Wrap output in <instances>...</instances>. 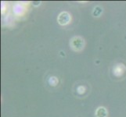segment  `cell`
I'll use <instances>...</instances> for the list:
<instances>
[{
  "instance_id": "obj_7",
  "label": "cell",
  "mask_w": 126,
  "mask_h": 117,
  "mask_svg": "<svg viewBox=\"0 0 126 117\" xmlns=\"http://www.w3.org/2000/svg\"><path fill=\"white\" fill-rule=\"evenodd\" d=\"M48 83H49V84L52 87H56L59 84V80L56 77L52 76L49 78V80H48Z\"/></svg>"
},
{
  "instance_id": "obj_9",
  "label": "cell",
  "mask_w": 126,
  "mask_h": 117,
  "mask_svg": "<svg viewBox=\"0 0 126 117\" xmlns=\"http://www.w3.org/2000/svg\"><path fill=\"white\" fill-rule=\"evenodd\" d=\"M86 91H87V89H86V88L84 85H79L77 88V92H78V94H80V95L84 94L86 92Z\"/></svg>"
},
{
  "instance_id": "obj_10",
  "label": "cell",
  "mask_w": 126,
  "mask_h": 117,
  "mask_svg": "<svg viewBox=\"0 0 126 117\" xmlns=\"http://www.w3.org/2000/svg\"><path fill=\"white\" fill-rule=\"evenodd\" d=\"M41 5V2L39 1H37V2H33V6L34 7H38V6H39Z\"/></svg>"
},
{
  "instance_id": "obj_8",
  "label": "cell",
  "mask_w": 126,
  "mask_h": 117,
  "mask_svg": "<svg viewBox=\"0 0 126 117\" xmlns=\"http://www.w3.org/2000/svg\"><path fill=\"white\" fill-rule=\"evenodd\" d=\"M7 9H8V4L6 2H1V13L2 15H5L6 13L7 12Z\"/></svg>"
},
{
  "instance_id": "obj_3",
  "label": "cell",
  "mask_w": 126,
  "mask_h": 117,
  "mask_svg": "<svg viewBox=\"0 0 126 117\" xmlns=\"http://www.w3.org/2000/svg\"><path fill=\"white\" fill-rule=\"evenodd\" d=\"M72 16L70 13L67 11H63L57 16V22L60 26H66L71 24Z\"/></svg>"
},
{
  "instance_id": "obj_1",
  "label": "cell",
  "mask_w": 126,
  "mask_h": 117,
  "mask_svg": "<svg viewBox=\"0 0 126 117\" xmlns=\"http://www.w3.org/2000/svg\"><path fill=\"white\" fill-rule=\"evenodd\" d=\"M29 2H16L12 7L13 13L15 16L20 17L23 16L28 11L27 6L29 5Z\"/></svg>"
},
{
  "instance_id": "obj_4",
  "label": "cell",
  "mask_w": 126,
  "mask_h": 117,
  "mask_svg": "<svg viewBox=\"0 0 126 117\" xmlns=\"http://www.w3.org/2000/svg\"><path fill=\"white\" fill-rule=\"evenodd\" d=\"M113 74H114L116 77H122L125 72H126V66L124 63H116L112 69Z\"/></svg>"
},
{
  "instance_id": "obj_6",
  "label": "cell",
  "mask_w": 126,
  "mask_h": 117,
  "mask_svg": "<svg viewBox=\"0 0 126 117\" xmlns=\"http://www.w3.org/2000/svg\"><path fill=\"white\" fill-rule=\"evenodd\" d=\"M103 9L100 6H96L94 7L92 14L94 17H99L103 14Z\"/></svg>"
},
{
  "instance_id": "obj_5",
  "label": "cell",
  "mask_w": 126,
  "mask_h": 117,
  "mask_svg": "<svg viewBox=\"0 0 126 117\" xmlns=\"http://www.w3.org/2000/svg\"><path fill=\"white\" fill-rule=\"evenodd\" d=\"M95 117H107L108 116V111L105 107L99 106L98 107L95 112Z\"/></svg>"
},
{
  "instance_id": "obj_2",
  "label": "cell",
  "mask_w": 126,
  "mask_h": 117,
  "mask_svg": "<svg viewBox=\"0 0 126 117\" xmlns=\"http://www.w3.org/2000/svg\"><path fill=\"white\" fill-rule=\"evenodd\" d=\"M69 44H70V47L73 51L79 52L85 49V39L81 36H75L71 38Z\"/></svg>"
}]
</instances>
